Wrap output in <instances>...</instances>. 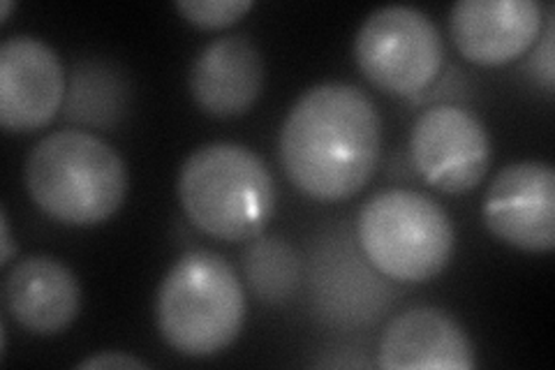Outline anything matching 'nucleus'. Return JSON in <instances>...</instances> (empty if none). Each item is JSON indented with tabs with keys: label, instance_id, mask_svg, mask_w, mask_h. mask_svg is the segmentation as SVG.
Wrapping results in <instances>:
<instances>
[{
	"label": "nucleus",
	"instance_id": "obj_1",
	"mask_svg": "<svg viewBox=\"0 0 555 370\" xmlns=\"http://www.w3.org/2000/svg\"><path fill=\"white\" fill-rule=\"evenodd\" d=\"M278 155L292 186L318 202H343L366 188L382 155V116L359 86L324 81L287 112Z\"/></svg>",
	"mask_w": 555,
	"mask_h": 370
},
{
	"label": "nucleus",
	"instance_id": "obj_2",
	"mask_svg": "<svg viewBox=\"0 0 555 370\" xmlns=\"http://www.w3.org/2000/svg\"><path fill=\"white\" fill-rule=\"evenodd\" d=\"M24 183L44 216L67 227L109 220L128 195V167L102 137L86 130H56L26 157Z\"/></svg>",
	"mask_w": 555,
	"mask_h": 370
},
{
	"label": "nucleus",
	"instance_id": "obj_3",
	"mask_svg": "<svg viewBox=\"0 0 555 370\" xmlns=\"http://www.w3.org/2000/svg\"><path fill=\"white\" fill-rule=\"evenodd\" d=\"M179 200L188 220L206 237L246 243L271 222L278 190L269 165L236 142H211L185 157Z\"/></svg>",
	"mask_w": 555,
	"mask_h": 370
},
{
	"label": "nucleus",
	"instance_id": "obj_4",
	"mask_svg": "<svg viewBox=\"0 0 555 370\" xmlns=\"http://www.w3.org/2000/svg\"><path fill=\"white\" fill-rule=\"evenodd\" d=\"M246 290L232 264L214 251H190L171 264L155 294V324L183 357L228 349L246 324Z\"/></svg>",
	"mask_w": 555,
	"mask_h": 370
},
{
	"label": "nucleus",
	"instance_id": "obj_5",
	"mask_svg": "<svg viewBox=\"0 0 555 370\" xmlns=\"http://www.w3.org/2000/svg\"><path fill=\"white\" fill-rule=\"evenodd\" d=\"M357 243L373 267L393 283H428L456 251L447 210L424 192L379 190L357 216Z\"/></svg>",
	"mask_w": 555,
	"mask_h": 370
},
{
	"label": "nucleus",
	"instance_id": "obj_6",
	"mask_svg": "<svg viewBox=\"0 0 555 370\" xmlns=\"http://www.w3.org/2000/svg\"><path fill=\"white\" fill-rule=\"evenodd\" d=\"M354 61L375 88L391 95H416L438 79L444 40L438 24L410 5L371 12L357 30Z\"/></svg>",
	"mask_w": 555,
	"mask_h": 370
},
{
	"label": "nucleus",
	"instance_id": "obj_7",
	"mask_svg": "<svg viewBox=\"0 0 555 370\" xmlns=\"http://www.w3.org/2000/svg\"><path fill=\"white\" fill-rule=\"evenodd\" d=\"M410 157L428 186L447 195H463L475 190L491 167V135L470 110L433 104L414 120Z\"/></svg>",
	"mask_w": 555,
	"mask_h": 370
},
{
	"label": "nucleus",
	"instance_id": "obj_8",
	"mask_svg": "<svg viewBox=\"0 0 555 370\" xmlns=\"http://www.w3.org/2000/svg\"><path fill=\"white\" fill-rule=\"evenodd\" d=\"M481 218L489 232L526 253L555 248V169L544 161L502 167L486 190Z\"/></svg>",
	"mask_w": 555,
	"mask_h": 370
},
{
	"label": "nucleus",
	"instance_id": "obj_9",
	"mask_svg": "<svg viewBox=\"0 0 555 370\" xmlns=\"http://www.w3.org/2000/svg\"><path fill=\"white\" fill-rule=\"evenodd\" d=\"M67 77L61 56L40 38L12 35L0 44V126L35 132L63 110Z\"/></svg>",
	"mask_w": 555,
	"mask_h": 370
},
{
	"label": "nucleus",
	"instance_id": "obj_10",
	"mask_svg": "<svg viewBox=\"0 0 555 370\" xmlns=\"http://www.w3.org/2000/svg\"><path fill=\"white\" fill-rule=\"evenodd\" d=\"M544 8L537 0H459L449 33L461 56L477 65H505L540 40Z\"/></svg>",
	"mask_w": 555,
	"mask_h": 370
},
{
	"label": "nucleus",
	"instance_id": "obj_11",
	"mask_svg": "<svg viewBox=\"0 0 555 370\" xmlns=\"http://www.w3.org/2000/svg\"><path fill=\"white\" fill-rule=\"evenodd\" d=\"M379 271L347 239H328L312 255L310 292L320 317L332 324L361 327L375 322L391 304V290Z\"/></svg>",
	"mask_w": 555,
	"mask_h": 370
},
{
	"label": "nucleus",
	"instance_id": "obj_12",
	"mask_svg": "<svg viewBox=\"0 0 555 370\" xmlns=\"http://www.w3.org/2000/svg\"><path fill=\"white\" fill-rule=\"evenodd\" d=\"M264 56L246 35H222L208 42L190 67L188 88L208 116L246 114L264 88Z\"/></svg>",
	"mask_w": 555,
	"mask_h": 370
},
{
	"label": "nucleus",
	"instance_id": "obj_13",
	"mask_svg": "<svg viewBox=\"0 0 555 370\" xmlns=\"http://www.w3.org/2000/svg\"><path fill=\"white\" fill-rule=\"evenodd\" d=\"M385 370H473L475 345L463 324L440 308L420 306L396 315L379 339Z\"/></svg>",
	"mask_w": 555,
	"mask_h": 370
},
{
	"label": "nucleus",
	"instance_id": "obj_14",
	"mask_svg": "<svg viewBox=\"0 0 555 370\" xmlns=\"http://www.w3.org/2000/svg\"><path fill=\"white\" fill-rule=\"evenodd\" d=\"M3 304L22 329L38 336H56L79 317V278L56 257L28 255L8 271Z\"/></svg>",
	"mask_w": 555,
	"mask_h": 370
},
{
	"label": "nucleus",
	"instance_id": "obj_15",
	"mask_svg": "<svg viewBox=\"0 0 555 370\" xmlns=\"http://www.w3.org/2000/svg\"><path fill=\"white\" fill-rule=\"evenodd\" d=\"M130 88L114 65L81 61L67 84L63 112L67 120L93 128H114L126 116Z\"/></svg>",
	"mask_w": 555,
	"mask_h": 370
},
{
	"label": "nucleus",
	"instance_id": "obj_16",
	"mask_svg": "<svg viewBox=\"0 0 555 370\" xmlns=\"http://www.w3.org/2000/svg\"><path fill=\"white\" fill-rule=\"evenodd\" d=\"M241 267L253 294L271 306H281L297 294L304 271L301 257L289 241L262 234L248 243Z\"/></svg>",
	"mask_w": 555,
	"mask_h": 370
},
{
	"label": "nucleus",
	"instance_id": "obj_17",
	"mask_svg": "<svg viewBox=\"0 0 555 370\" xmlns=\"http://www.w3.org/2000/svg\"><path fill=\"white\" fill-rule=\"evenodd\" d=\"M185 22L204 30L228 28L253 10V0H177Z\"/></svg>",
	"mask_w": 555,
	"mask_h": 370
},
{
	"label": "nucleus",
	"instance_id": "obj_18",
	"mask_svg": "<svg viewBox=\"0 0 555 370\" xmlns=\"http://www.w3.org/2000/svg\"><path fill=\"white\" fill-rule=\"evenodd\" d=\"M534 67H537V77L542 79V84L546 86V91H553L555 84V67H553V16L546 20V28H544V38L542 42L537 44L534 51Z\"/></svg>",
	"mask_w": 555,
	"mask_h": 370
},
{
	"label": "nucleus",
	"instance_id": "obj_19",
	"mask_svg": "<svg viewBox=\"0 0 555 370\" xmlns=\"http://www.w3.org/2000/svg\"><path fill=\"white\" fill-rule=\"evenodd\" d=\"M77 368L79 370H91V368H95V370L98 368H120V370L137 368V370H142V368H146V363L139 361L132 355H126V352H100V355L77 363Z\"/></svg>",
	"mask_w": 555,
	"mask_h": 370
},
{
	"label": "nucleus",
	"instance_id": "obj_20",
	"mask_svg": "<svg viewBox=\"0 0 555 370\" xmlns=\"http://www.w3.org/2000/svg\"><path fill=\"white\" fill-rule=\"evenodd\" d=\"M0 232H3V253H0V267H8L14 257V241H12V232H10V220H8V208L3 206V214H0Z\"/></svg>",
	"mask_w": 555,
	"mask_h": 370
},
{
	"label": "nucleus",
	"instance_id": "obj_21",
	"mask_svg": "<svg viewBox=\"0 0 555 370\" xmlns=\"http://www.w3.org/2000/svg\"><path fill=\"white\" fill-rule=\"evenodd\" d=\"M14 10V3L12 0H3V3H0V24H5L8 22V16H10V12Z\"/></svg>",
	"mask_w": 555,
	"mask_h": 370
}]
</instances>
